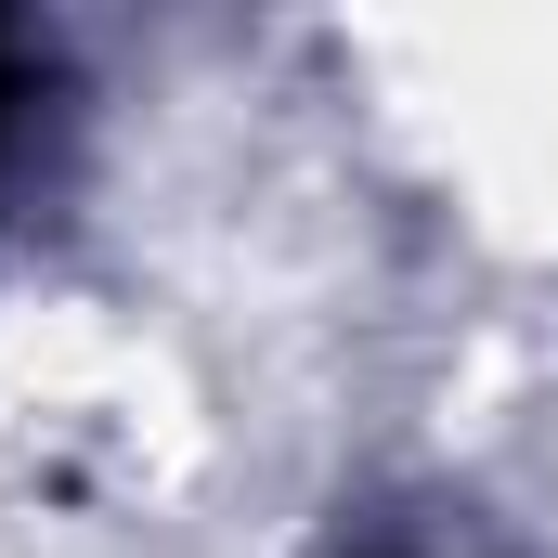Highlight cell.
I'll list each match as a JSON object with an SVG mask.
<instances>
[{
  "mask_svg": "<svg viewBox=\"0 0 558 558\" xmlns=\"http://www.w3.org/2000/svg\"><path fill=\"white\" fill-rule=\"evenodd\" d=\"M13 156H26V39L0 26V182H13Z\"/></svg>",
  "mask_w": 558,
  "mask_h": 558,
  "instance_id": "1",
  "label": "cell"
}]
</instances>
